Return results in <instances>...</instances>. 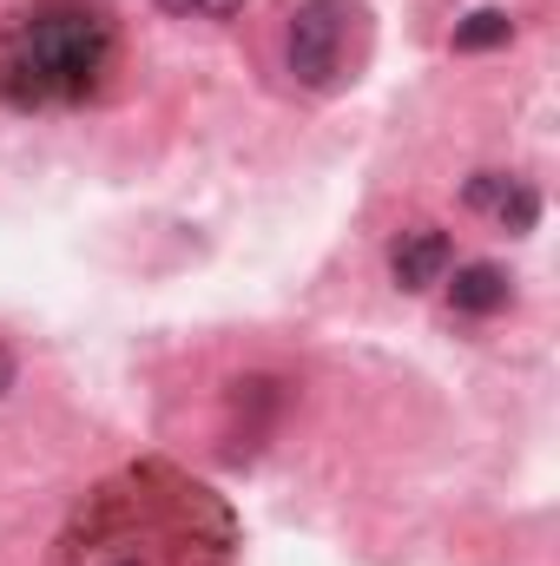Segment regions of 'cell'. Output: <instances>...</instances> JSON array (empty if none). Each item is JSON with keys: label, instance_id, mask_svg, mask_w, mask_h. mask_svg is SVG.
Returning a JSON list of instances; mask_svg holds the SVG:
<instances>
[{"label": "cell", "instance_id": "obj_1", "mask_svg": "<svg viewBox=\"0 0 560 566\" xmlns=\"http://www.w3.org/2000/svg\"><path fill=\"white\" fill-rule=\"evenodd\" d=\"M113 66V13L100 0H33L0 27V99L20 113L80 106Z\"/></svg>", "mask_w": 560, "mask_h": 566}, {"label": "cell", "instance_id": "obj_2", "mask_svg": "<svg viewBox=\"0 0 560 566\" xmlns=\"http://www.w3.org/2000/svg\"><path fill=\"white\" fill-rule=\"evenodd\" d=\"M363 53V7L356 0H290L283 13V66L310 93H336L356 80Z\"/></svg>", "mask_w": 560, "mask_h": 566}, {"label": "cell", "instance_id": "obj_3", "mask_svg": "<svg viewBox=\"0 0 560 566\" xmlns=\"http://www.w3.org/2000/svg\"><path fill=\"white\" fill-rule=\"evenodd\" d=\"M448 264H455V244H448V231H435V224H416V231H403V238L390 244V277L403 283V290L442 283Z\"/></svg>", "mask_w": 560, "mask_h": 566}, {"label": "cell", "instance_id": "obj_4", "mask_svg": "<svg viewBox=\"0 0 560 566\" xmlns=\"http://www.w3.org/2000/svg\"><path fill=\"white\" fill-rule=\"evenodd\" d=\"M468 205L475 211H495L501 218V231H535V218H541V198H535V185H521V178H508V171H475L468 178Z\"/></svg>", "mask_w": 560, "mask_h": 566}, {"label": "cell", "instance_id": "obj_5", "mask_svg": "<svg viewBox=\"0 0 560 566\" xmlns=\"http://www.w3.org/2000/svg\"><path fill=\"white\" fill-rule=\"evenodd\" d=\"M508 271L501 264H462L455 283H448V303L462 310V316H495V310H508Z\"/></svg>", "mask_w": 560, "mask_h": 566}, {"label": "cell", "instance_id": "obj_6", "mask_svg": "<svg viewBox=\"0 0 560 566\" xmlns=\"http://www.w3.org/2000/svg\"><path fill=\"white\" fill-rule=\"evenodd\" d=\"M508 33H515V20H508L501 7H481V13H468V20L455 27V53H488V46H508Z\"/></svg>", "mask_w": 560, "mask_h": 566}, {"label": "cell", "instance_id": "obj_7", "mask_svg": "<svg viewBox=\"0 0 560 566\" xmlns=\"http://www.w3.org/2000/svg\"><path fill=\"white\" fill-rule=\"evenodd\" d=\"M172 20H231V13H245V0H158Z\"/></svg>", "mask_w": 560, "mask_h": 566}, {"label": "cell", "instance_id": "obj_8", "mask_svg": "<svg viewBox=\"0 0 560 566\" xmlns=\"http://www.w3.org/2000/svg\"><path fill=\"white\" fill-rule=\"evenodd\" d=\"M13 369H20V363H13V349H7V343H0V396H7V389H13Z\"/></svg>", "mask_w": 560, "mask_h": 566}]
</instances>
